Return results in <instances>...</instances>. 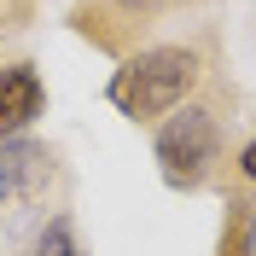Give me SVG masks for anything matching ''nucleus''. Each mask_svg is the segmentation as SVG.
I'll use <instances>...</instances> for the list:
<instances>
[{
  "label": "nucleus",
  "instance_id": "0eeeda50",
  "mask_svg": "<svg viewBox=\"0 0 256 256\" xmlns=\"http://www.w3.org/2000/svg\"><path fill=\"white\" fill-rule=\"evenodd\" d=\"M239 175H244V180H256V140L239 152Z\"/></svg>",
  "mask_w": 256,
  "mask_h": 256
},
{
  "label": "nucleus",
  "instance_id": "20e7f679",
  "mask_svg": "<svg viewBox=\"0 0 256 256\" xmlns=\"http://www.w3.org/2000/svg\"><path fill=\"white\" fill-rule=\"evenodd\" d=\"M41 105H47V88L35 76V64H6L0 70V140L6 134H24L41 116Z\"/></svg>",
  "mask_w": 256,
  "mask_h": 256
},
{
  "label": "nucleus",
  "instance_id": "7ed1b4c3",
  "mask_svg": "<svg viewBox=\"0 0 256 256\" xmlns=\"http://www.w3.org/2000/svg\"><path fill=\"white\" fill-rule=\"evenodd\" d=\"M47 175H52L47 146L24 140V134H6L0 140V204H30L35 192L47 186Z\"/></svg>",
  "mask_w": 256,
  "mask_h": 256
},
{
  "label": "nucleus",
  "instance_id": "39448f33",
  "mask_svg": "<svg viewBox=\"0 0 256 256\" xmlns=\"http://www.w3.org/2000/svg\"><path fill=\"white\" fill-rule=\"evenodd\" d=\"M30 256H82V250H76V233H70V222H64V216H52V222L41 227V239H35Z\"/></svg>",
  "mask_w": 256,
  "mask_h": 256
},
{
  "label": "nucleus",
  "instance_id": "423d86ee",
  "mask_svg": "<svg viewBox=\"0 0 256 256\" xmlns=\"http://www.w3.org/2000/svg\"><path fill=\"white\" fill-rule=\"evenodd\" d=\"M227 256H256V204H244V216H239V233L227 239Z\"/></svg>",
  "mask_w": 256,
  "mask_h": 256
},
{
  "label": "nucleus",
  "instance_id": "6e6552de",
  "mask_svg": "<svg viewBox=\"0 0 256 256\" xmlns=\"http://www.w3.org/2000/svg\"><path fill=\"white\" fill-rule=\"evenodd\" d=\"M122 6H146V0H122Z\"/></svg>",
  "mask_w": 256,
  "mask_h": 256
},
{
  "label": "nucleus",
  "instance_id": "f257e3e1",
  "mask_svg": "<svg viewBox=\"0 0 256 256\" xmlns=\"http://www.w3.org/2000/svg\"><path fill=\"white\" fill-rule=\"evenodd\" d=\"M198 82V52L186 47H146L111 76V105L134 122H152V116L175 111L180 99L192 94Z\"/></svg>",
  "mask_w": 256,
  "mask_h": 256
},
{
  "label": "nucleus",
  "instance_id": "f03ea898",
  "mask_svg": "<svg viewBox=\"0 0 256 256\" xmlns=\"http://www.w3.org/2000/svg\"><path fill=\"white\" fill-rule=\"evenodd\" d=\"M222 152V134H216V116L204 105H175L169 122L158 128V163L175 186H192Z\"/></svg>",
  "mask_w": 256,
  "mask_h": 256
}]
</instances>
